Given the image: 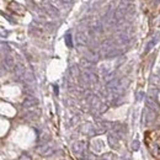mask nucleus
I'll return each mask as SVG.
<instances>
[{"label": "nucleus", "instance_id": "1", "mask_svg": "<svg viewBox=\"0 0 160 160\" xmlns=\"http://www.w3.org/2000/svg\"><path fill=\"white\" fill-rule=\"evenodd\" d=\"M133 11H134V3L132 0H122L115 11V19L117 23L122 21L127 15L133 14Z\"/></svg>", "mask_w": 160, "mask_h": 160}, {"label": "nucleus", "instance_id": "20", "mask_svg": "<svg viewBox=\"0 0 160 160\" xmlns=\"http://www.w3.org/2000/svg\"><path fill=\"white\" fill-rule=\"evenodd\" d=\"M158 38H159V36L156 35V37H155V38H153V40H151V41H150V42L147 44V47H145V53H148V52H150V51H151V48H153V47L156 44V42H158Z\"/></svg>", "mask_w": 160, "mask_h": 160}, {"label": "nucleus", "instance_id": "15", "mask_svg": "<svg viewBox=\"0 0 160 160\" xmlns=\"http://www.w3.org/2000/svg\"><path fill=\"white\" fill-rule=\"evenodd\" d=\"M81 133L86 134V136H92V134L96 133V130H95V127L91 123H85L81 127Z\"/></svg>", "mask_w": 160, "mask_h": 160}, {"label": "nucleus", "instance_id": "28", "mask_svg": "<svg viewBox=\"0 0 160 160\" xmlns=\"http://www.w3.org/2000/svg\"><path fill=\"white\" fill-rule=\"evenodd\" d=\"M143 96H144V92H138V95H137V100H138V101L142 100Z\"/></svg>", "mask_w": 160, "mask_h": 160}, {"label": "nucleus", "instance_id": "26", "mask_svg": "<svg viewBox=\"0 0 160 160\" xmlns=\"http://www.w3.org/2000/svg\"><path fill=\"white\" fill-rule=\"evenodd\" d=\"M151 83H153L154 85H160V79H159L158 76H153V78H151Z\"/></svg>", "mask_w": 160, "mask_h": 160}, {"label": "nucleus", "instance_id": "22", "mask_svg": "<svg viewBox=\"0 0 160 160\" xmlns=\"http://www.w3.org/2000/svg\"><path fill=\"white\" fill-rule=\"evenodd\" d=\"M99 160H115V156L112 153H105L99 158Z\"/></svg>", "mask_w": 160, "mask_h": 160}, {"label": "nucleus", "instance_id": "19", "mask_svg": "<svg viewBox=\"0 0 160 160\" xmlns=\"http://www.w3.org/2000/svg\"><path fill=\"white\" fill-rule=\"evenodd\" d=\"M122 54V49H119V48H113L110 53H107L106 54V57L105 58H116V57H118V55H121Z\"/></svg>", "mask_w": 160, "mask_h": 160}, {"label": "nucleus", "instance_id": "13", "mask_svg": "<svg viewBox=\"0 0 160 160\" xmlns=\"http://www.w3.org/2000/svg\"><path fill=\"white\" fill-rule=\"evenodd\" d=\"M85 59L89 60V62H91L92 64H94V63H98L99 59H100V54L96 53V52H94V51H87V52L85 53Z\"/></svg>", "mask_w": 160, "mask_h": 160}, {"label": "nucleus", "instance_id": "27", "mask_svg": "<svg viewBox=\"0 0 160 160\" xmlns=\"http://www.w3.org/2000/svg\"><path fill=\"white\" fill-rule=\"evenodd\" d=\"M5 49H6L8 52L10 51V48H9V46H8V44H5V43H3V44H2V51H3V53H5Z\"/></svg>", "mask_w": 160, "mask_h": 160}, {"label": "nucleus", "instance_id": "9", "mask_svg": "<svg viewBox=\"0 0 160 160\" xmlns=\"http://www.w3.org/2000/svg\"><path fill=\"white\" fill-rule=\"evenodd\" d=\"M3 67L6 68L8 70H11L12 68H15V59L12 55L10 54H6L3 59Z\"/></svg>", "mask_w": 160, "mask_h": 160}, {"label": "nucleus", "instance_id": "6", "mask_svg": "<svg viewBox=\"0 0 160 160\" xmlns=\"http://www.w3.org/2000/svg\"><path fill=\"white\" fill-rule=\"evenodd\" d=\"M85 149H86V143L83 142V140H79V142H75L73 145H72V150L74 153L75 156L78 158H81L85 153Z\"/></svg>", "mask_w": 160, "mask_h": 160}, {"label": "nucleus", "instance_id": "7", "mask_svg": "<svg viewBox=\"0 0 160 160\" xmlns=\"http://www.w3.org/2000/svg\"><path fill=\"white\" fill-rule=\"evenodd\" d=\"M144 123L145 124H150L151 122L155 121V110L150 108V107H147L145 111H144V118H143Z\"/></svg>", "mask_w": 160, "mask_h": 160}, {"label": "nucleus", "instance_id": "5", "mask_svg": "<svg viewBox=\"0 0 160 160\" xmlns=\"http://www.w3.org/2000/svg\"><path fill=\"white\" fill-rule=\"evenodd\" d=\"M80 80H81L83 84L90 85V84H96V81H98V78H96V75L92 73V70H85V72L81 74Z\"/></svg>", "mask_w": 160, "mask_h": 160}, {"label": "nucleus", "instance_id": "17", "mask_svg": "<svg viewBox=\"0 0 160 160\" xmlns=\"http://www.w3.org/2000/svg\"><path fill=\"white\" fill-rule=\"evenodd\" d=\"M9 9H10V10H11L14 14H17V15H23V12H25V9H23V6H21L20 4L15 3V2L10 3V5H9Z\"/></svg>", "mask_w": 160, "mask_h": 160}, {"label": "nucleus", "instance_id": "4", "mask_svg": "<svg viewBox=\"0 0 160 160\" xmlns=\"http://www.w3.org/2000/svg\"><path fill=\"white\" fill-rule=\"evenodd\" d=\"M116 46H117V43H116L115 40H106V41L102 42V44H101V47H100V53H101L102 57L105 58L107 53H110L113 48H116Z\"/></svg>", "mask_w": 160, "mask_h": 160}, {"label": "nucleus", "instance_id": "23", "mask_svg": "<svg viewBox=\"0 0 160 160\" xmlns=\"http://www.w3.org/2000/svg\"><path fill=\"white\" fill-rule=\"evenodd\" d=\"M70 74L73 76H79V68H78V66H73L70 68Z\"/></svg>", "mask_w": 160, "mask_h": 160}, {"label": "nucleus", "instance_id": "8", "mask_svg": "<svg viewBox=\"0 0 160 160\" xmlns=\"http://www.w3.org/2000/svg\"><path fill=\"white\" fill-rule=\"evenodd\" d=\"M37 104H38V100L36 98H34L32 95H28L22 102V107L23 108H32V107H35Z\"/></svg>", "mask_w": 160, "mask_h": 160}, {"label": "nucleus", "instance_id": "3", "mask_svg": "<svg viewBox=\"0 0 160 160\" xmlns=\"http://www.w3.org/2000/svg\"><path fill=\"white\" fill-rule=\"evenodd\" d=\"M36 151H37V154H40L41 156H51V155H53L54 154V147H52L51 144H48V143H44V144H41L40 147H37L36 148Z\"/></svg>", "mask_w": 160, "mask_h": 160}, {"label": "nucleus", "instance_id": "30", "mask_svg": "<svg viewBox=\"0 0 160 160\" xmlns=\"http://www.w3.org/2000/svg\"><path fill=\"white\" fill-rule=\"evenodd\" d=\"M159 74H160V70H159Z\"/></svg>", "mask_w": 160, "mask_h": 160}, {"label": "nucleus", "instance_id": "2", "mask_svg": "<svg viewBox=\"0 0 160 160\" xmlns=\"http://www.w3.org/2000/svg\"><path fill=\"white\" fill-rule=\"evenodd\" d=\"M115 41H116L117 44H119V46H124V44H127L128 42L131 41V34H130V32H128L127 30L122 28V30L118 32V34L116 35Z\"/></svg>", "mask_w": 160, "mask_h": 160}, {"label": "nucleus", "instance_id": "18", "mask_svg": "<svg viewBox=\"0 0 160 160\" xmlns=\"http://www.w3.org/2000/svg\"><path fill=\"white\" fill-rule=\"evenodd\" d=\"M145 102H147V107H150V108H153V110H156L158 105H156V102H155V100H154L153 96L149 95L148 98L145 99Z\"/></svg>", "mask_w": 160, "mask_h": 160}, {"label": "nucleus", "instance_id": "25", "mask_svg": "<svg viewBox=\"0 0 160 160\" xmlns=\"http://www.w3.org/2000/svg\"><path fill=\"white\" fill-rule=\"evenodd\" d=\"M139 145H140L139 142H138V140H134V142L132 143V149H133V150H138V149H139Z\"/></svg>", "mask_w": 160, "mask_h": 160}, {"label": "nucleus", "instance_id": "16", "mask_svg": "<svg viewBox=\"0 0 160 160\" xmlns=\"http://www.w3.org/2000/svg\"><path fill=\"white\" fill-rule=\"evenodd\" d=\"M107 142H108L110 147H112V148H117V147H118V142H119V137H118L116 133L111 132V133L107 136Z\"/></svg>", "mask_w": 160, "mask_h": 160}, {"label": "nucleus", "instance_id": "10", "mask_svg": "<svg viewBox=\"0 0 160 160\" xmlns=\"http://www.w3.org/2000/svg\"><path fill=\"white\" fill-rule=\"evenodd\" d=\"M75 38H76L78 44H80V46H85V44H87V42H89V35L86 34L85 31L78 32L76 36H75Z\"/></svg>", "mask_w": 160, "mask_h": 160}, {"label": "nucleus", "instance_id": "24", "mask_svg": "<svg viewBox=\"0 0 160 160\" xmlns=\"http://www.w3.org/2000/svg\"><path fill=\"white\" fill-rule=\"evenodd\" d=\"M19 160H32V156H31L28 153H22V154L19 156Z\"/></svg>", "mask_w": 160, "mask_h": 160}, {"label": "nucleus", "instance_id": "21", "mask_svg": "<svg viewBox=\"0 0 160 160\" xmlns=\"http://www.w3.org/2000/svg\"><path fill=\"white\" fill-rule=\"evenodd\" d=\"M64 40H66V44H67V47H69V48L73 47V38H72V35H70V34H67L66 37H64Z\"/></svg>", "mask_w": 160, "mask_h": 160}, {"label": "nucleus", "instance_id": "12", "mask_svg": "<svg viewBox=\"0 0 160 160\" xmlns=\"http://www.w3.org/2000/svg\"><path fill=\"white\" fill-rule=\"evenodd\" d=\"M22 81L26 84V86H34L35 83H36V78H35V75L32 72H26Z\"/></svg>", "mask_w": 160, "mask_h": 160}, {"label": "nucleus", "instance_id": "29", "mask_svg": "<svg viewBox=\"0 0 160 160\" xmlns=\"http://www.w3.org/2000/svg\"><path fill=\"white\" fill-rule=\"evenodd\" d=\"M2 36H3V37H5V36H8V31L5 32V30H4L3 27H2Z\"/></svg>", "mask_w": 160, "mask_h": 160}, {"label": "nucleus", "instance_id": "14", "mask_svg": "<svg viewBox=\"0 0 160 160\" xmlns=\"http://www.w3.org/2000/svg\"><path fill=\"white\" fill-rule=\"evenodd\" d=\"M26 68L22 66V64H17L16 68H15V78L17 80H23V76L26 74Z\"/></svg>", "mask_w": 160, "mask_h": 160}, {"label": "nucleus", "instance_id": "11", "mask_svg": "<svg viewBox=\"0 0 160 160\" xmlns=\"http://www.w3.org/2000/svg\"><path fill=\"white\" fill-rule=\"evenodd\" d=\"M43 9L46 10V12H47L48 15H51V16H53V17H58V16H59L58 9H57L54 5L49 4V3H44V4H43Z\"/></svg>", "mask_w": 160, "mask_h": 160}]
</instances>
